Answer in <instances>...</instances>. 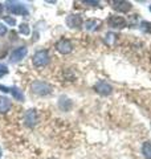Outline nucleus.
Masks as SVG:
<instances>
[{
	"label": "nucleus",
	"instance_id": "nucleus-26",
	"mask_svg": "<svg viewBox=\"0 0 151 159\" xmlns=\"http://www.w3.org/2000/svg\"><path fill=\"white\" fill-rule=\"evenodd\" d=\"M4 76V73H0V77H3Z\"/></svg>",
	"mask_w": 151,
	"mask_h": 159
},
{
	"label": "nucleus",
	"instance_id": "nucleus-9",
	"mask_svg": "<svg viewBox=\"0 0 151 159\" xmlns=\"http://www.w3.org/2000/svg\"><path fill=\"white\" fill-rule=\"evenodd\" d=\"M66 25L69 28H80L82 25V17L80 16V15H76V13H70L68 15V17H66Z\"/></svg>",
	"mask_w": 151,
	"mask_h": 159
},
{
	"label": "nucleus",
	"instance_id": "nucleus-24",
	"mask_svg": "<svg viewBox=\"0 0 151 159\" xmlns=\"http://www.w3.org/2000/svg\"><path fill=\"white\" fill-rule=\"evenodd\" d=\"M3 9H4V6H3V4H2V3H0V15H2V13H3Z\"/></svg>",
	"mask_w": 151,
	"mask_h": 159
},
{
	"label": "nucleus",
	"instance_id": "nucleus-6",
	"mask_svg": "<svg viewBox=\"0 0 151 159\" xmlns=\"http://www.w3.org/2000/svg\"><path fill=\"white\" fill-rule=\"evenodd\" d=\"M56 49L61 54H68V53H70L73 51V45H72V43H70V40L61 39V40H58V41H57Z\"/></svg>",
	"mask_w": 151,
	"mask_h": 159
},
{
	"label": "nucleus",
	"instance_id": "nucleus-14",
	"mask_svg": "<svg viewBox=\"0 0 151 159\" xmlns=\"http://www.w3.org/2000/svg\"><path fill=\"white\" fill-rule=\"evenodd\" d=\"M115 41H117V34H115L114 32L106 33V37H105V43H106V45L113 47L115 44Z\"/></svg>",
	"mask_w": 151,
	"mask_h": 159
},
{
	"label": "nucleus",
	"instance_id": "nucleus-23",
	"mask_svg": "<svg viewBox=\"0 0 151 159\" xmlns=\"http://www.w3.org/2000/svg\"><path fill=\"white\" fill-rule=\"evenodd\" d=\"M0 90L4 92V93H8V92H11V88H8V86H4V85H0Z\"/></svg>",
	"mask_w": 151,
	"mask_h": 159
},
{
	"label": "nucleus",
	"instance_id": "nucleus-27",
	"mask_svg": "<svg viewBox=\"0 0 151 159\" xmlns=\"http://www.w3.org/2000/svg\"><path fill=\"white\" fill-rule=\"evenodd\" d=\"M150 12H151V6H150Z\"/></svg>",
	"mask_w": 151,
	"mask_h": 159
},
{
	"label": "nucleus",
	"instance_id": "nucleus-10",
	"mask_svg": "<svg viewBox=\"0 0 151 159\" xmlns=\"http://www.w3.org/2000/svg\"><path fill=\"white\" fill-rule=\"evenodd\" d=\"M112 7L117 12H122V13L129 12L130 9L133 8V6H131V3H130V2H122V0H115V2H113Z\"/></svg>",
	"mask_w": 151,
	"mask_h": 159
},
{
	"label": "nucleus",
	"instance_id": "nucleus-19",
	"mask_svg": "<svg viewBox=\"0 0 151 159\" xmlns=\"http://www.w3.org/2000/svg\"><path fill=\"white\" fill-rule=\"evenodd\" d=\"M4 21H6L7 24H9V25H12V27L16 25V19H13L11 16H6L4 17Z\"/></svg>",
	"mask_w": 151,
	"mask_h": 159
},
{
	"label": "nucleus",
	"instance_id": "nucleus-5",
	"mask_svg": "<svg viewBox=\"0 0 151 159\" xmlns=\"http://www.w3.org/2000/svg\"><path fill=\"white\" fill-rule=\"evenodd\" d=\"M94 90L98 94H101V96H109L113 92V86L110 84H108L106 81H98L94 85Z\"/></svg>",
	"mask_w": 151,
	"mask_h": 159
},
{
	"label": "nucleus",
	"instance_id": "nucleus-1",
	"mask_svg": "<svg viewBox=\"0 0 151 159\" xmlns=\"http://www.w3.org/2000/svg\"><path fill=\"white\" fill-rule=\"evenodd\" d=\"M50 61V57H49V52L45 51V49H41V51H37L36 53L33 54V58H32V62L36 68H43V66H47Z\"/></svg>",
	"mask_w": 151,
	"mask_h": 159
},
{
	"label": "nucleus",
	"instance_id": "nucleus-12",
	"mask_svg": "<svg viewBox=\"0 0 151 159\" xmlns=\"http://www.w3.org/2000/svg\"><path fill=\"white\" fill-rule=\"evenodd\" d=\"M11 109V101L7 97L0 96V114H6Z\"/></svg>",
	"mask_w": 151,
	"mask_h": 159
},
{
	"label": "nucleus",
	"instance_id": "nucleus-18",
	"mask_svg": "<svg viewBox=\"0 0 151 159\" xmlns=\"http://www.w3.org/2000/svg\"><path fill=\"white\" fill-rule=\"evenodd\" d=\"M140 29H142L144 33H151V23L143 20V21L140 23Z\"/></svg>",
	"mask_w": 151,
	"mask_h": 159
},
{
	"label": "nucleus",
	"instance_id": "nucleus-11",
	"mask_svg": "<svg viewBox=\"0 0 151 159\" xmlns=\"http://www.w3.org/2000/svg\"><path fill=\"white\" fill-rule=\"evenodd\" d=\"M72 106H73V103H72V101H70L66 96H61V97H60L58 107L61 109L62 111H69L70 109H72Z\"/></svg>",
	"mask_w": 151,
	"mask_h": 159
},
{
	"label": "nucleus",
	"instance_id": "nucleus-4",
	"mask_svg": "<svg viewBox=\"0 0 151 159\" xmlns=\"http://www.w3.org/2000/svg\"><path fill=\"white\" fill-rule=\"evenodd\" d=\"M37 121H39L37 110H34V109H29V110L25 111V116H24V123H25V126L33 127L37 123Z\"/></svg>",
	"mask_w": 151,
	"mask_h": 159
},
{
	"label": "nucleus",
	"instance_id": "nucleus-21",
	"mask_svg": "<svg viewBox=\"0 0 151 159\" xmlns=\"http://www.w3.org/2000/svg\"><path fill=\"white\" fill-rule=\"evenodd\" d=\"M0 73H4V74H7L8 73V68L7 65H4V64L0 62Z\"/></svg>",
	"mask_w": 151,
	"mask_h": 159
},
{
	"label": "nucleus",
	"instance_id": "nucleus-8",
	"mask_svg": "<svg viewBox=\"0 0 151 159\" xmlns=\"http://www.w3.org/2000/svg\"><path fill=\"white\" fill-rule=\"evenodd\" d=\"M109 25L112 28H115V29H122L127 25V23H126V20L122 17V16H117V15H113V16H110L109 20H108Z\"/></svg>",
	"mask_w": 151,
	"mask_h": 159
},
{
	"label": "nucleus",
	"instance_id": "nucleus-13",
	"mask_svg": "<svg viewBox=\"0 0 151 159\" xmlns=\"http://www.w3.org/2000/svg\"><path fill=\"white\" fill-rule=\"evenodd\" d=\"M11 93H12V96H13V98L16 99V101H20V102L24 101V94L19 88H16V86L11 88Z\"/></svg>",
	"mask_w": 151,
	"mask_h": 159
},
{
	"label": "nucleus",
	"instance_id": "nucleus-7",
	"mask_svg": "<svg viewBox=\"0 0 151 159\" xmlns=\"http://www.w3.org/2000/svg\"><path fill=\"white\" fill-rule=\"evenodd\" d=\"M27 53H28L27 47H19V48H16L11 53V56H9V61H11V62H19V61H21V60L25 56H27Z\"/></svg>",
	"mask_w": 151,
	"mask_h": 159
},
{
	"label": "nucleus",
	"instance_id": "nucleus-3",
	"mask_svg": "<svg viewBox=\"0 0 151 159\" xmlns=\"http://www.w3.org/2000/svg\"><path fill=\"white\" fill-rule=\"evenodd\" d=\"M6 7H7V9L11 13L19 15V16H27V15L29 13L28 8L25 7L24 4L19 3V2H7L6 3Z\"/></svg>",
	"mask_w": 151,
	"mask_h": 159
},
{
	"label": "nucleus",
	"instance_id": "nucleus-16",
	"mask_svg": "<svg viewBox=\"0 0 151 159\" xmlns=\"http://www.w3.org/2000/svg\"><path fill=\"white\" fill-rule=\"evenodd\" d=\"M142 154L146 159H151V142H144L142 146Z\"/></svg>",
	"mask_w": 151,
	"mask_h": 159
},
{
	"label": "nucleus",
	"instance_id": "nucleus-2",
	"mask_svg": "<svg viewBox=\"0 0 151 159\" xmlns=\"http://www.w3.org/2000/svg\"><path fill=\"white\" fill-rule=\"evenodd\" d=\"M31 90L37 96H48L52 93V86L45 81H33L31 84Z\"/></svg>",
	"mask_w": 151,
	"mask_h": 159
},
{
	"label": "nucleus",
	"instance_id": "nucleus-17",
	"mask_svg": "<svg viewBox=\"0 0 151 159\" xmlns=\"http://www.w3.org/2000/svg\"><path fill=\"white\" fill-rule=\"evenodd\" d=\"M19 32L21 33V34H24V36H28V34L31 33V29H29L28 24L23 23V24H20V27H19Z\"/></svg>",
	"mask_w": 151,
	"mask_h": 159
},
{
	"label": "nucleus",
	"instance_id": "nucleus-28",
	"mask_svg": "<svg viewBox=\"0 0 151 159\" xmlns=\"http://www.w3.org/2000/svg\"><path fill=\"white\" fill-rule=\"evenodd\" d=\"M50 159H54V158H50Z\"/></svg>",
	"mask_w": 151,
	"mask_h": 159
},
{
	"label": "nucleus",
	"instance_id": "nucleus-25",
	"mask_svg": "<svg viewBox=\"0 0 151 159\" xmlns=\"http://www.w3.org/2000/svg\"><path fill=\"white\" fill-rule=\"evenodd\" d=\"M2 155H3V151H2V148H0V159H2Z\"/></svg>",
	"mask_w": 151,
	"mask_h": 159
},
{
	"label": "nucleus",
	"instance_id": "nucleus-22",
	"mask_svg": "<svg viewBox=\"0 0 151 159\" xmlns=\"http://www.w3.org/2000/svg\"><path fill=\"white\" fill-rule=\"evenodd\" d=\"M82 3L88 4V6H92V7H95V6H98V4H99V2H89V0H84Z\"/></svg>",
	"mask_w": 151,
	"mask_h": 159
},
{
	"label": "nucleus",
	"instance_id": "nucleus-20",
	"mask_svg": "<svg viewBox=\"0 0 151 159\" xmlns=\"http://www.w3.org/2000/svg\"><path fill=\"white\" fill-rule=\"evenodd\" d=\"M8 32V29H7V27L4 25L3 23H0V36H4V34H6Z\"/></svg>",
	"mask_w": 151,
	"mask_h": 159
},
{
	"label": "nucleus",
	"instance_id": "nucleus-15",
	"mask_svg": "<svg viewBox=\"0 0 151 159\" xmlns=\"http://www.w3.org/2000/svg\"><path fill=\"white\" fill-rule=\"evenodd\" d=\"M99 25V21L95 19H89L86 23H85V28L88 29V31H94V29H97V27Z\"/></svg>",
	"mask_w": 151,
	"mask_h": 159
}]
</instances>
